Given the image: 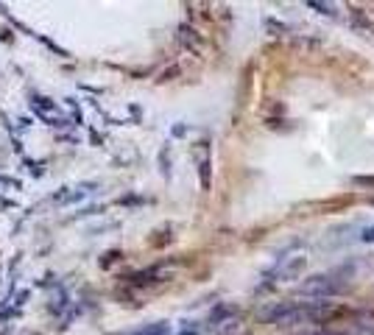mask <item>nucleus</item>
Segmentation results:
<instances>
[{
    "instance_id": "obj_4",
    "label": "nucleus",
    "mask_w": 374,
    "mask_h": 335,
    "mask_svg": "<svg viewBox=\"0 0 374 335\" xmlns=\"http://www.w3.org/2000/svg\"><path fill=\"white\" fill-rule=\"evenodd\" d=\"M193 157H195V165H198L201 187L209 190V143H195L193 145Z\"/></svg>"
},
{
    "instance_id": "obj_2",
    "label": "nucleus",
    "mask_w": 374,
    "mask_h": 335,
    "mask_svg": "<svg viewBox=\"0 0 374 335\" xmlns=\"http://www.w3.org/2000/svg\"><path fill=\"white\" fill-rule=\"evenodd\" d=\"M305 266H307V257L305 255H291V257H282L268 274H265V288H271V285H279V283H293V280H299L302 277V271H305Z\"/></svg>"
},
{
    "instance_id": "obj_5",
    "label": "nucleus",
    "mask_w": 374,
    "mask_h": 335,
    "mask_svg": "<svg viewBox=\"0 0 374 335\" xmlns=\"http://www.w3.org/2000/svg\"><path fill=\"white\" fill-rule=\"evenodd\" d=\"M92 187H98V185H95V182H81L78 187H67V193H62L59 201H62V204H76V201L87 199V196L92 193Z\"/></svg>"
},
{
    "instance_id": "obj_9",
    "label": "nucleus",
    "mask_w": 374,
    "mask_h": 335,
    "mask_svg": "<svg viewBox=\"0 0 374 335\" xmlns=\"http://www.w3.org/2000/svg\"><path fill=\"white\" fill-rule=\"evenodd\" d=\"M352 185H358V187H372V190H374V173H372V176H366V173H358V176H352Z\"/></svg>"
},
{
    "instance_id": "obj_10",
    "label": "nucleus",
    "mask_w": 374,
    "mask_h": 335,
    "mask_svg": "<svg viewBox=\"0 0 374 335\" xmlns=\"http://www.w3.org/2000/svg\"><path fill=\"white\" fill-rule=\"evenodd\" d=\"M361 241H363V243H374V227H366V229H363Z\"/></svg>"
},
{
    "instance_id": "obj_8",
    "label": "nucleus",
    "mask_w": 374,
    "mask_h": 335,
    "mask_svg": "<svg viewBox=\"0 0 374 335\" xmlns=\"http://www.w3.org/2000/svg\"><path fill=\"white\" fill-rule=\"evenodd\" d=\"M307 6H310V8H316V11H319V14H324V17H333V20L338 17V8H335L333 3H319V0H307Z\"/></svg>"
},
{
    "instance_id": "obj_7",
    "label": "nucleus",
    "mask_w": 374,
    "mask_h": 335,
    "mask_svg": "<svg viewBox=\"0 0 374 335\" xmlns=\"http://www.w3.org/2000/svg\"><path fill=\"white\" fill-rule=\"evenodd\" d=\"M352 25H355L363 36H374V22L361 11V8H352Z\"/></svg>"
},
{
    "instance_id": "obj_3",
    "label": "nucleus",
    "mask_w": 374,
    "mask_h": 335,
    "mask_svg": "<svg viewBox=\"0 0 374 335\" xmlns=\"http://www.w3.org/2000/svg\"><path fill=\"white\" fill-rule=\"evenodd\" d=\"M31 106H34V112H36L39 117H45L50 126H53V123H56V126H67V117L59 115V109L53 106V101L42 98V95H34V98H31Z\"/></svg>"
},
{
    "instance_id": "obj_6",
    "label": "nucleus",
    "mask_w": 374,
    "mask_h": 335,
    "mask_svg": "<svg viewBox=\"0 0 374 335\" xmlns=\"http://www.w3.org/2000/svg\"><path fill=\"white\" fill-rule=\"evenodd\" d=\"M118 335H171V325L168 322H154V325H143V327H134L129 333Z\"/></svg>"
},
{
    "instance_id": "obj_1",
    "label": "nucleus",
    "mask_w": 374,
    "mask_h": 335,
    "mask_svg": "<svg viewBox=\"0 0 374 335\" xmlns=\"http://www.w3.org/2000/svg\"><path fill=\"white\" fill-rule=\"evenodd\" d=\"M344 291V283L335 274H313L307 277L299 288L296 297H307V299H319V302H330L333 297H338Z\"/></svg>"
},
{
    "instance_id": "obj_11",
    "label": "nucleus",
    "mask_w": 374,
    "mask_h": 335,
    "mask_svg": "<svg viewBox=\"0 0 374 335\" xmlns=\"http://www.w3.org/2000/svg\"><path fill=\"white\" fill-rule=\"evenodd\" d=\"M305 335H341V333H305Z\"/></svg>"
},
{
    "instance_id": "obj_12",
    "label": "nucleus",
    "mask_w": 374,
    "mask_h": 335,
    "mask_svg": "<svg viewBox=\"0 0 374 335\" xmlns=\"http://www.w3.org/2000/svg\"><path fill=\"white\" fill-rule=\"evenodd\" d=\"M369 201H372V204H374V196H372V199H369Z\"/></svg>"
}]
</instances>
